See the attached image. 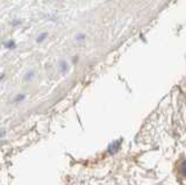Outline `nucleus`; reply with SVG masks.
<instances>
[{"label": "nucleus", "instance_id": "nucleus-1", "mask_svg": "<svg viewBox=\"0 0 186 185\" xmlns=\"http://www.w3.org/2000/svg\"><path fill=\"white\" fill-rule=\"evenodd\" d=\"M118 144H119V142H115V143H113V144H112V146H110V152H115V150H116V148H118Z\"/></svg>", "mask_w": 186, "mask_h": 185}, {"label": "nucleus", "instance_id": "nucleus-2", "mask_svg": "<svg viewBox=\"0 0 186 185\" xmlns=\"http://www.w3.org/2000/svg\"><path fill=\"white\" fill-rule=\"evenodd\" d=\"M183 171H184V176L186 177V162L183 163Z\"/></svg>", "mask_w": 186, "mask_h": 185}]
</instances>
